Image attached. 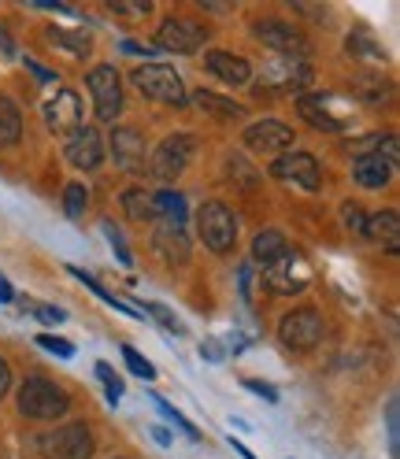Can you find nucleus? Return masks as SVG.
Returning <instances> with one entry per match:
<instances>
[{"instance_id":"nucleus-42","label":"nucleus","mask_w":400,"mask_h":459,"mask_svg":"<svg viewBox=\"0 0 400 459\" xmlns=\"http://www.w3.org/2000/svg\"><path fill=\"white\" fill-rule=\"evenodd\" d=\"M12 393V367H8V359L0 356V400H4Z\"/></svg>"},{"instance_id":"nucleus-26","label":"nucleus","mask_w":400,"mask_h":459,"mask_svg":"<svg viewBox=\"0 0 400 459\" xmlns=\"http://www.w3.org/2000/svg\"><path fill=\"white\" fill-rule=\"evenodd\" d=\"M152 208H156V219L182 222L186 219V196L175 189H160V193H152Z\"/></svg>"},{"instance_id":"nucleus-12","label":"nucleus","mask_w":400,"mask_h":459,"mask_svg":"<svg viewBox=\"0 0 400 459\" xmlns=\"http://www.w3.org/2000/svg\"><path fill=\"white\" fill-rule=\"evenodd\" d=\"M337 97L334 93H304L297 100V111H300V119L311 123L316 130H326V134H341L349 123H345V115H337Z\"/></svg>"},{"instance_id":"nucleus-49","label":"nucleus","mask_w":400,"mask_h":459,"mask_svg":"<svg viewBox=\"0 0 400 459\" xmlns=\"http://www.w3.org/2000/svg\"><path fill=\"white\" fill-rule=\"evenodd\" d=\"M0 48H4V52H8V56H12V52H15V45H12V38H8V34H4V30H0Z\"/></svg>"},{"instance_id":"nucleus-25","label":"nucleus","mask_w":400,"mask_h":459,"mask_svg":"<svg viewBox=\"0 0 400 459\" xmlns=\"http://www.w3.org/2000/svg\"><path fill=\"white\" fill-rule=\"evenodd\" d=\"M19 137H22V115L8 97H0V149L19 145Z\"/></svg>"},{"instance_id":"nucleus-1","label":"nucleus","mask_w":400,"mask_h":459,"mask_svg":"<svg viewBox=\"0 0 400 459\" xmlns=\"http://www.w3.org/2000/svg\"><path fill=\"white\" fill-rule=\"evenodd\" d=\"M19 411L26 419H34V422H56V419H64L71 411V396L56 382H48L41 375H30L19 385Z\"/></svg>"},{"instance_id":"nucleus-47","label":"nucleus","mask_w":400,"mask_h":459,"mask_svg":"<svg viewBox=\"0 0 400 459\" xmlns=\"http://www.w3.org/2000/svg\"><path fill=\"white\" fill-rule=\"evenodd\" d=\"M123 52H134V56H152L156 48H145V45H134V41H126V45H123Z\"/></svg>"},{"instance_id":"nucleus-48","label":"nucleus","mask_w":400,"mask_h":459,"mask_svg":"<svg viewBox=\"0 0 400 459\" xmlns=\"http://www.w3.org/2000/svg\"><path fill=\"white\" fill-rule=\"evenodd\" d=\"M149 434H152V437H156L160 445H170V434H167V429H163V426H152V429H149Z\"/></svg>"},{"instance_id":"nucleus-40","label":"nucleus","mask_w":400,"mask_h":459,"mask_svg":"<svg viewBox=\"0 0 400 459\" xmlns=\"http://www.w3.org/2000/svg\"><path fill=\"white\" fill-rule=\"evenodd\" d=\"M30 311L38 315L41 323H64V319H67V311H64V307H48V304H41V307H30Z\"/></svg>"},{"instance_id":"nucleus-41","label":"nucleus","mask_w":400,"mask_h":459,"mask_svg":"<svg viewBox=\"0 0 400 459\" xmlns=\"http://www.w3.org/2000/svg\"><path fill=\"white\" fill-rule=\"evenodd\" d=\"M245 385L256 393V396H267L271 400V404H274V400H278V389L274 385H267V382H256V378H245Z\"/></svg>"},{"instance_id":"nucleus-29","label":"nucleus","mask_w":400,"mask_h":459,"mask_svg":"<svg viewBox=\"0 0 400 459\" xmlns=\"http://www.w3.org/2000/svg\"><path fill=\"white\" fill-rule=\"evenodd\" d=\"M67 271H71V274H74V278L85 285V290H93V293H97V297H100L108 307H116V311H123V315H137L134 307H126L123 300H116V293H108V290H104V285H100L97 278H90V274H85V271H78V267H67Z\"/></svg>"},{"instance_id":"nucleus-8","label":"nucleus","mask_w":400,"mask_h":459,"mask_svg":"<svg viewBox=\"0 0 400 459\" xmlns=\"http://www.w3.org/2000/svg\"><path fill=\"white\" fill-rule=\"evenodd\" d=\"M308 78H311V67L304 64V56H278L260 74V93H300Z\"/></svg>"},{"instance_id":"nucleus-32","label":"nucleus","mask_w":400,"mask_h":459,"mask_svg":"<svg viewBox=\"0 0 400 459\" xmlns=\"http://www.w3.org/2000/svg\"><path fill=\"white\" fill-rule=\"evenodd\" d=\"M386 429H389V455L396 459L400 455V400L389 396L386 404Z\"/></svg>"},{"instance_id":"nucleus-16","label":"nucleus","mask_w":400,"mask_h":459,"mask_svg":"<svg viewBox=\"0 0 400 459\" xmlns=\"http://www.w3.org/2000/svg\"><path fill=\"white\" fill-rule=\"evenodd\" d=\"M245 145L252 152H285L293 145V130L282 119H260L245 126Z\"/></svg>"},{"instance_id":"nucleus-30","label":"nucleus","mask_w":400,"mask_h":459,"mask_svg":"<svg viewBox=\"0 0 400 459\" xmlns=\"http://www.w3.org/2000/svg\"><path fill=\"white\" fill-rule=\"evenodd\" d=\"M345 48H349L352 56H360V60H370V64H386V52H382L375 41H370L367 34H349Z\"/></svg>"},{"instance_id":"nucleus-5","label":"nucleus","mask_w":400,"mask_h":459,"mask_svg":"<svg viewBox=\"0 0 400 459\" xmlns=\"http://www.w3.org/2000/svg\"><path fill=\"white\" fill-rule=\"evenodd\" d=\"M278 337L290 352H311L323 341V315L316 307H293L290 315H282Z\"/></svg>"},{"instance_id":"nucleus-21","label":"nucleus","mask_w":400,"mask_h":459,"mask_svg":"<svg viewBox=\"0 0 400 459\" xmlns=\"http://www.w3.org/2000/svg\"><path fill=\"white\" fill-rule=\"evenodd\" d=\"M363 238H370V241L386 245L389 252H396V248H400V215H396L393 208H386V212H375V215L367 219Z\"/></svg>"},{"instance_id":"nucleus-6","label":"nucleus","mask_w":400,"mask_h":459,"mask_svg":"<svg viewBox=\"0 0 400 459\" xmlns=\"http://www.w3.org/2000/svg\"><path fill=\"white\" fill-rule=\"evenodd\" d=\"M85 85L93 93V111L100 123H116L119 111H123V78L111 64H100L85 74Z\"/></svg>"},{"instance_id":"nucleus-39","label":"nucleus","mask_w":400,"mask_h":459,"mask_svg":"<svg viewBox=\"0 0 400 459\" xmlns=\"http://www.w3.org/2000/svg\"><path fill=\"white\" fill-rule=\"evenodd\" d=\"M111 12H119V15H149L152 4L149 0H119V4H108Z\"/></svg>"},{"instance_id":"nucleus-19","label":"nucleus","mask_w":400,"mask_h":459,"mask_svg":"<svg viewBox=\"0 0 400 459\" xmlns=\"http://www.w3.org/2000/svg\"><path fill=\"white\" fill-rule=\"evenodd\" d=\"M156 248L163 252L167 264H182L186 255H189L186 226L182 222H170V219H160V226H156Z\"/></svg>"},{"instance_id":"nucleus-3","label":"nucleus","mask_w":400,"mask_h":459,"mask_svg":"<svg viewBox=\"0 0 400 459\" xmlns=\"http://www.w3.org/2000/svg\"><path fill=\"white\" fill-rule=\"evenodd\" d=\"M196 230H200V241H204L215 255H226L238 241V219H234L230 208L222 204V200H208V204H200Z\"/></svg>"},{"instance_id":"nucleus-24","label":"nucleus","mask_w":400,"mask_h":459,"mask_svg":"<svg viewBox=\"0 0 400 459\" xmlns=\"http://www.w3.org/2000/svg\"><path fill=\"white\" fill-rule=\"evenodd\" d=\"M352 93H356L360 100H367V104H382V100L393 97V85L382 78V71H375V74H356V78H352Z\"/></svg>"},{"instance_id":"nucleus-2","label":"nucleus","mask_w":400,"mask_h":459,"mask_svg":"<svg viewBox=\"0 0 400 459\" xmlns=\"http://www.w3.org/2000/svg\"><path fill=\"white\" fill-rule=\"evenodd\" d=\"M130 82H134L149 100L178 104V108L189 104V93H186V85H182V74H178L175 67H167V64H141V67H134Z\"/></svg>"},{"instance_id":"nucleus-23","label":"nucleus","mask_w":400,"mask_h":459,"mask_svg":"<svg viewBox=\"0 0 400 459\" xmlns=\"http://www.w3.org/2000/svg\"><path fill=\"white\" fill-rule=\"evenodd\" d=\"M290 252V241H285L282 230H260V234L252 238V260L271 267L274 260H282V255Z\"/></svg>"},{"instance_id":"nucleus-17","label":"nucleus","mask_w":400,"mask_h":459,"mask_svg":"<svg viewBox=\"0 0 400 459\" xmlns=\"http://www.w3.org/2000/svg\"><path fill=\"white\" fill-rule=\"evenodd\" d=\"M45 123L56 134H74L82 126V100L74 90H60L48 104H45Z\"/></svg>"},{"instance_id":"nucleus-4","label":"nucleus","mask_w":400,"mask_h":459,"mask_svg":"<svg viewBox=\"0 0 400 459\" xmlns=\"http://www.w3.org/2000/svg\"><path fill=\"white\" fill-rule=\"evenodd\" d=\"M196 152V137L193 134H175V137H163L160 141V149L149 156V170H152V178L170 186V182H178V175L189 167Z\"/></svg>"},{"instance_id":"nucleus-34","label":"nucleus","mask_w":400,"mask_h":459,"mask_svg":"<svg viewBox=\"0 0 400 459\" xmlns=\"http://www.w3.org/2000/svg\"><path fill=\"white\" fill-rule=\"evenodd\" d=\"M100 230H104V234H108V245H111V252H116V255H119V264H123V267H130V264H134V255H130V248H126L123 234H119V230H116V222H111V219H104V222H100Z\"/></svg>"},{"instance_id":"nucleus-27","label":"nucleus","mask_w":400,"mask_h":459,"mask_svg":"<svg viewBox=\"0 0 400 459\" xmlns=\"http://www.w3.org/2000/svg\"><path fill=\"white\" fill-rule=\"evenodd\" d=\"M48 41H52V45H60V48H67V52H74L78 60H85V56L93 52V38H90V34L60 30V26H52V30H48Z\"/></svg>"},{"instance_id":"nucleus-28","label":"nucleus","mask_w":400,"mask_h":459,"mask_svg":"<svg viewBox=\"0 0 400 459\" xmlns=\"http://www.w3.org/2000/svg\"><path fill=\"white\" fill-rule=\"evenodd\" d=\"M123 212L137 222H152L156 219V208H152V193L145 189H126L123 193Z\"/></svg>"},{"instance_id":"nucleus-33","label":"nucleus","mask_w":400,"mask_h":459,"mask_svg":"<svg viewBox=\"0 0 400 459\" xmlns=\"http://www.w3.org/2000/svg\"><path fill=\"white\" fill-rule=\"evenodd\" d=\"M123 359H126V367L134 370L137 378H145V382H152V378H156V367H152L145 356H141V352L134 349V344H123Z\"/></svg>"},{"instance_id":"nucleus-44","label":"nucleus","mask_w":400,"mask_h":459,"mask_svg":"<svg viewBox=\"0 0 400 459\" xmlns=\"http://www.w3.org/2000/svg\"><path fill=\"white\" fill-rule=\"evenodd\" d=\"M200 356H208V363H222V349H219L215 341H204V344H200Z\"/></svg>"},{"instance_id":"nucleus-10","label":"nucleus","mask_w":400,"mask_h":459,"mask_svg":"<svg viewBox=\"0 0 400 459\" xmlns=\"http://www.w3.org/2000/svg\"><path fill=\"white\" fill-rule=\"evenodd\" d=\"M111 160H116V167H123L126 175H145L149 145H145V137H141V130H134V126L111 130Z\"/></svg>"},{"instance_id":"nucleus-43","label":"nucleus","mask_w":400,"mask_h":459,"mask_svg":"<svg viewBox=\"0 0 400 459\" xmlns=\"http://www.w3.org/2000/svg\"><path fill=\"white\" fill-rule=\"evenodd\" d=\"M238 278H241V297L248 300V297H252V267L241 264V267H238Z\"/></svg>"},{"instance_id":"nucleus-13","label":"nucleus","mask_w":400,"mask_h":459,"mask_svg":"<svg viewBox=\"0 0 400 459\" xmlns=\"http://www.w3.org/2000/svg\"><path fill=\"white\" fill-rule=\"evenodd\" d=\"M64 156L71 167L78 170H93L104 163V141H100V130L97 126H78L67 141H64Z\"/></svg>"},{"instance_id":"nucleus-15","label":"nucleus","mask_w":400,"mask_h":459,"mask_svg":"<svg viewBox=\"0 0 400 459\" xmlns=\"http://www.w3.org/2000/svg\"><path fill=\"white\" fill-rule=\"evenodd\" d=\"M252 38L264 41L267 48H278L282 56H300L304 52V38L297 26L282 22V19H256L252 22Z\"/></svg>"},{"instance_id":"nucleus-14","label":"nucleus","mask_w":400,"mask_h":459,"mask_svg":"<svg viewBox=\"0 0 400 459\" xmlns=\"http://www.w3.org/2000/svg\"><path fill=\"white\" fill-rule=\"evenodd\" d=\"M48 448L56 459H90L93 455V434L85 422H64L56 434L48 437Z\"/></svg>"},{"instance_id":"nucleus-45","label":"nucleus","mask_w":400,"mask_h":459,"mask_svg":"<svg viewBox=\"0 0 400 459\" xmlns=\"http://www.w3.org/2000/svg\"><path fill=\"white\" fill-rule=\"evenodd\" d=\"M12 300H15L12 281H8V278H0V304H12Z\"/></svg>"},{"instance_id":"nucleus-11","label":"nucleus","mask_w":400,"mask_h":459,"mask_svg":"<svg viewBox=\"0 0 400 459\" xmlns=\"http://www.w3.org/2000/svg\"><path fill=\"white\" fill-rule=\"evenodd\" d=\"M271 175L282 178V182H297L300 189L316 193L323 186V170H319V160L311 152H282L274 163H271Z\"/></svg>"},{"instance_id":"nucleus-18","label":"nucleus","mask_w":400,"mask_h":459,"mask_svg":"<svg viewBox=\"0 0 400 459\" xmlns=\"http://www.w3.org/2000/svg\"><path fill=\"white\" fill-rule=\"evenodd\" d=\"M204 67H208V71H212L219 82H226V85H245V82L252 78V67H248L245 56L222 52V48L204 52Z\"/></svg>"},{"instance_id":"nucleus-22","label":"nucleus","mask_w":400,"mask_h":459,"mask_svg":"<svg viewBox=\"0 0 400 459\" xmlns=\"http://www.w3.org/2000/svg\"><path fill=\"white\" fill-rule=\"evenodd\" d=\"M189 100L204 111V115H212V119H219V123H234V119H245V108L241 104H234V100H222L219 93H208V90H196V93H189Z\"/></svg>"},{"instance_id":"nucleus-37","label":"nucleus","mask_w":400,"mask_h":459,"mask_svg":"<svg viewBox=\"0 0 400 459\" xmlns=\"http://www.w3.org/2000/svg\"><path fill=\"white\" fill-rule=\"evenodd\" d=\"M38 344H41L45 352H52V356H64V359H71V356H74V344H71V341H64V337L38 333Z\"/></svg>"},{"instance_id":"nucleus-7","label":"nucleus","mask_w":400,"mask_h":459,"mask_svg":"<svg viewBox=\"0 0 400 459\" xmlns=\"http://www.w3.org/2000/svg\"><path fill=\"white\" fill-rule=\"evenodd\" d=\"M267 290L278 293V297H293V293H304L308 290V281H311V264L304 260V255L297 248H290L282 255V260H274L267 271Z\"/></svg>"},{"instance_id":"nucleus-31","label":"nucleus","mask_w":400,"mask_h":459,"mask_svg":"<svg viewBox=\"0 0 400 459\" xmlns=\"http://www.w3.org/2000/svg\"><path fill=\"white\" fill-rule=\"evenodd\" d=\"M85 204H90V193H85V186L82 182H71L64 189V212H67V219H82L85 215Z\"/></svg>"},{"instance_id":"nucleus-38","label":"nucleus","mask_w":400,"mask_h":459,"mask_svg":"<svg viewBox=\"0 0 400 459\" xmlns=\"http://www.w3.org/2000/svg\"><path fill=\"white\" fill-rule=\"evenodd\" d=\"M145 311L152 315V319H160V323H163V326H167L170 333H182V323L175 319V311H170V307H163V304H156V300H149V304H145Z\"/></svg>"},{"instance_id":"nucleus-36","label":"nucleus","mask_w":400,"mask_h":459,"mask_svg":"<svg viewBox=\"0 0 400 459\" xmlns=\"http://www.w3.org/2000/svg\"><path fill=\"white\" fill-rule=\"evenodd\" d=\"M341 222H345V230H352V234H360V238H363V230H367V215H363V208H360V204H352V200H349V204L341 208Z\"/></svg>"},{"instance_id":"nucleus-35","label":"nucleus","mask_w":400,"mask_h":459,"mask_svg":"<svg viewBox=\"0 0 400 459\" xmlns=\"http://www.w3.org/2000/svg\"><path fill=\"white\" fill-rule=\"evenodd\" d=\"M97 378L104 382V393H108V400L111 404H119V396H123V378L111 370L108 363H97Z\"/></svg>"},{"instance_id":"nucleus-46","label":"nucleus","mask_w":400,"mask_h":459,"mask_svg":"<svg viewBox=\"0 0 400 459\" xmlns=\"http://www.w3.org/2000/svg\"><path fill=\"white\" fill-rule=\"evenodd\" d=\"M26 67H30V71H34V74H38L41 82H56V74H52V71H45V67H41L38 60H26Z\"/></svg>"},{"instance_id":"nucleus-20","label":"nucleus","mask_w":400,"mask_h":459,"mask_svg":"<svg viewBox=\"0 0 400 459\" xmlns=\"http://www.w3.org/2000/svg\"><path fill=\"white\" fill-rule=\"evenodd\" d=\"M352 170H356V182L363 189H382V186L393 182V167L382 156H375V152H360L356 163H352Z\"/></svg>"},{"instance_id":"nucleus-9","label":"nucleus","mask_w":400,"mask_h":459,"mask_svg":"<svg viewBox=\"0 0 400 459\" xmlns=\"http://www.w3.org/2000/svg\"><path fill=\"white\" fill-rule=\"evenodd\" d=\"M204 26L193 22V19H182V15H170L160 22V30H156V48L163 52H175V56H189L196 52L200 45H204Z\"/></svg>"}]
</instances>
